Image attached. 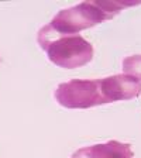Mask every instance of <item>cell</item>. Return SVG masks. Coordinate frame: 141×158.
Returning a JSON list of instances; mask_svg holds the SVG:
<instances>
[{"label":"cell","mask_w":141,"mask_h":158,"mask_svg":"<svg viewBox=\"0 0 141 158\" xmlns=\"http://www.w3.org/2000/svg\"><path fill=\"white\" fill-rule=\"evenodd\" d=\"M38 44L48 59L64 69H75L86 65L93 58V47L81 35H61L49 31L47 26L39 30Z\"/></svg>","instance_id":"6da1fadb"},{"label":"cell","mask_w":141,"mask_h":158,"mask_svg":"<svg viewBox=\"0 0 141 158\" xmlns=\"http://www.w3.org/2000/svg\"><path fill=\"white\" fill-rule=\"evenodd\" d=\"M110 19L113 17L99 6L97 2H83L73 7L61 10L47 28L61 35H76L79 31Z\"/></svg>","instance_id":"7a4b0ae2"},{"label":"cell","mask_w":141,"mask_h":158,"mask_svg":"<svg viewBox=\"0 0 141 158\" xmlns=\"http://www.w3.org/2000/svg\"><path fill=\"white\" fill-rule=\"evenodd\" d=\"M56 102L68 109H88L106 105L99 79H72L61 83L55 90Z\"/></svg>","instance_id":"3957f363"},{"label":"cell","mask_w":141,"mask_h":158,"mask_svg":"<svg viewBox=\"0 0 141 158\" xmlns=\"http://www.w3.org/2000/svg\"><path fill=\"white\" fill-rule=\"evenodd\" d=\"M100 81V90L107 103L116 100H128L141 95V82L126 73L113 75Z\"/></svg>","instance_id":"277c9868"},{"label":"cell","mask_w":141,"mask_h":158,"mask_svg":"<svg viewBox=\"0 0 141 158\" xmlns=\"http://www.w3.org/2000/svg\"><path fill=\"white\" fill-rule=\"evenodd\" d=\"M131 145L126 143H118L116 140L105 144H96L90 147L79 148L71 158H133Z\"/></svg>","instance_id":"5b68a950"},{"label":"cell","mask_w":141,"mask_h":158,"mask_svg":"<svg viewBox=\"0 0 141 158\" xmlns=\"http://www.w3.org/2000/svg\"><path fill=\"white\" fill-rule=\"evenodd\" d=\"M123 71L126 75L133 76L141 82V55H131L124 58Z\"/></svg>","instance_id":"8992f818"}]
</instances>
